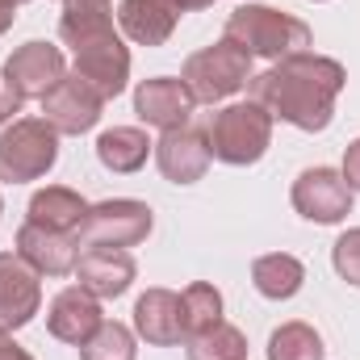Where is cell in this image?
<instances>
[{
	"label": "cell",
	"mask_w": 360,
	"mask_h": 360,
	"mask_svg": "<svg viewBox=\"0 0 360 360\" xmlns=\"http://www.w3.org/2000/svg\"><path fill=\"white\" fill-rule=\"evenodd\" d=\"M344 84H348V72H344L340 59L297 51V55L276 59L269 72L252 76L248 92L272 117H281V122H289L306 134H319V130L331 126Z\"/></svg>",
	"instance_id": "1"
},
{
	"label": "cell",
	"mask_w": 360,
	"mask_h": 360,
	"mask_svg": "<svg viewBox=\"0 0 360 360\" xmlns=\"http://www.w3.org/2000/svg\"><path fill=\"white\" fill-rule=\"evenodd\" d=\"M226 42H235L239 51H248L252 59H285L310 46V25L293 13H281L272 4H239L226 17L222 30Z\"/></svg>",
	"instance_id": "2"
},
{
	"label": "cell",
	"mask_w": 360,
	"mask_h": 360,
	"mask_svg": "<svg viewBox=\"0 0 360 360\" xmlns=\"http://www.w3.org/2000/svg\"><path fill=\"white\" fill-rule=\"evenodd\" d=\"M205 143H210V160L231 164V168H248V164L264 160V151H269L272 113L256 101L226 105L205 122Z\"/></svg>",
	"instance_id": "3"
},
{
	"label": "cell",
	"mask_w": 360,
	"mask_h": 360,
	"mask_svg": "<svg viewBox=\"0 0 360 360\" xmlns=\"http://www.w3.org/2000/svg\"><path fill=\"white\" fill-rule=\"evenodd\" d=\"M180 80H184V89L193 92V101H201V105L226 101L239 89H248V80H252V55L222 38V42L188 55L184 68H180Z\"/></svg>",
	"instance_id": "4"
},
{
	"label": "cell",
	"mask_w": 360,
	"mask_h": 360,
	"mask_svg": "<svg viewBox=\"0 0 360 360\" xmlns=\"http://www.w3.org/2000/svg\"><path fill=\"white\" fill-rule=\"evenodd\" d=\"M59 160V130L46 117H17L0 134V180L25 184L46 176Z\"/></svg>",
	"instance_id": "5"
},
{
	"label": "cell",
	"mask_w": 360,
	"mask_h": 360,
	"mask_svg": "<svg viewBox=\"0 0 360 360\" xmlns=\"http://www.w3.org/2000/svg\"><path fill=\"white\" fill-rule=\"evenodd\" d=\"M151 205L147 201H134V197H113V201H101L89 205L84 222H80V248H139L147 235H151Z\"/></svg>",
	"instance_id": "6"
},
{
	"label": "cell",
	"mask_w": 360,
	"mask_h": 360,
	"mask_svg": "<svg viewBox=\"0 0 360 360\" xmlns=\"http://www.w3.org/2000/svg\"><path fill=\"white\" fill-rule=\"evenodd\" d=\"M289 201L306 222H319V226H335L352 214V188L335 168H306L293 180Z\"/></svg>",
	"instance_id": "7"
},
{
	"label": "cell",
	"mask_w": 360,
	"mask_h": 360,
	"mask_svg": "<svg viewBox=\"0 0 360 360\" xmlns=\"http://www.w3.org/2000/svg\"><path fill=\"white\" fill-rule=\"evenodd\" d=\"M42 113L59 134H89L105 113V96L72 72L42 96Z\"/></svg>",
	"instance_id": "8"
},
{
	"label": "cell",
	"mask_w": 360,
	"mask_h": 360,
	"mask_svg": "<svg viewBox=\"0 0 360 360\" xmlns=\"http://www.w3.org/2000/svg\"><path fill=\"white\" fill-rule=\"evenodd\" d=\"M76 76L84 84H92L105 101H113L117 92L126 89V80H130V51H126L117 30L92 38V42H84L76 51Z\"/></svg>",
	"instance_id": "9"
},
{
	"label": "cell",
	"mask_w": 360,
	"mask_h": 360,
	"mask_svg": "<svg viewBox=\"0 0 360 360\" xmlns=\"http://www.w3.org/2000/svg\"><path fill=\"white\" fill-rule=\"evenodd\" d=\"M42 310V285L17 252H0V331H17L34 323Z\"/></svg>",
	"instance_id": "10"
},
{
	"label": "cell",
	"mask_w": 360,
	"mask_h": 360,
	"mask_svg": "<svg viewBox=\"0 0 360 360\" xmlns=\"http://www.w3.org/2000/svg\"><path fill=\"white\" fill-rule=\"evenodd\" d=\"M4 76L13 80V89L21 96H46L63 76H68V63H63V51L51 46V42H25L17 46L8 59H4Z\"/></svg>",
	"instance_id": "11"
},
{
	"label": "cell",
	"mask_w": 360,
	"mask_h": 360,
	"mask_svg": "<svg viewBox=\"0 0 360 360\" xmlns=\"http://www.w3.org/2000/svg\"><path fill=\"white\" fill-rule=\"evenodd\" d=\"M17 256L38 276H68V272H76V260H80V239L25 222L17 231Z\"/></svg>",
	"instance_id": "12"
},
{
	"label": "cell",
	"mask_w": 360,
	"mask_h": 360,
	"mask_svg": "<svg viewBox=\"0 0 360 360\" xmlns=\"http://www.w3.org/2000/svg\"><path fill=\"white\" fill-rule=\"evenodd\" d=\"M155 164H160L164 180H172V184H193V180H201L205 168H210L205 130H197V126L164 130V139L155 143Z\"/></svg>",
	"instance_id": "13"
},
{
	"label": "cell",
	"mask_w": 360,
	"mask_h": 360,
	"mask_svg": "<svg viewBox=\"0 0 360 360\" xmlns=\"http://www.w3.org/2000/svg\"><path fill=\"white\" fill-rule=\"evenodd\" d=\"M193 92L184 89V80H172V76H155V80H143L134 89V113L155 126V130H176V126H188L193 117Z\"/></svg>",
	"instance_id": "14"
},
{
	"label": "cell",
	"mask_w": 360,
	"mask_h": 360,
	"mask_svg": "<svg viewBox=\"0 0 360 360\" xmlns=\"http://www.w3.org/2000/svg\"><path fill=\"white\" fill-rule=\"evenodd\" d=\"M134 260L130 252H117V248H84L80 260H76V281L80 289H89L96 302H113L122 297L130 285H134Z\"/></svg>",
	"instance_id": "15"
},
{
	"label": "cell",
	"mask_w": 360,
	"mask_h": 360,
	"mask_svg": "<svg viewBox=\"0 0 360 360\" xmlns=\"http://www.w3.org/2000/svg\"><path fill=\"white\" fill-rule=\"evenodd\" d=\"M101 323H105L101 302L92 297L89 289H80V285L55 293V302H51V310H46V331H51L55 340H63V344H76V348L89 344L92 335L101 331Z\"/></svg>",
	"instance_id": "16"
},
{
	"label": "cell",
	"mask_w": 360,
	"mask_h": 360,
	"mask_svg": "<svg viewBox=\"0 0 360 360\" xmlns=\"http://www.w3.org/2000/svg\"><path fill=\"white\" fill-rule=\"evenodd\" d=\"M176 17L180 8L172 0H122L117 4V25L139 46H164L176 30Z\"/></svg>",
	"instance_id": "17"
},
{
	"label": "cell",
	"mask_w": 360,
	"mask_h": 360,
	"mask_svg": "<svg viewBox=\"0 0 360 360\" xmlns=\"http://www.w3.org/2000/svg\"><path fill=\"white\" fill-rule=\"evenodd\" d=\"M134 331L155 344V348H168L184 340V323H180V293L172 289H147L139 302H134Z\"/></svg>",
	"instance_id": "18"
},
{
	"label": "cell",
	"mask_w": 360,
	"mask_h": 360,
	"mask_svg": "<svg viewBox=\"0 0 360 360\" xmlns=\"http://www.w3.org/2000/svg\"><path fill=\"white\" fill-rule=\"evenodd\" d=\"M25 214H30L25 222H34V226L63 231V235H76L80 239V222L89 214V201L76 188H68V184H46V188H38L30 197V210Z\"/></svg>",
	"instance_id": "19"
},
{
	"label": "cell",
	"mask_w": 360,
	"mask_h": 360,
	"mask_svg": "<svg viewBox=\"0 0 360 360\" xmlns=\"http://www.w3.org/2000/svg\"><path fill=\"white\" fill-rule=\"evenodd\" d=\"M151 151H155V143H151L147 130H139V126H113V130H105V134L96 139V160H101V168H109V172H117V176L139 172Z\"/></svg>",
	"instance_id": "20"
},
{
	"label": "cell",
	"mask_w": 360,
	"mask_h": 360,
	"mask_svg": "<svg viewBox=\"0 0 360 360\" xmlns=\"http://www.w3.org/2000/svg\"><path fill=\"white\" fill-rule=\"evenodd\" d=\"M252 281H256V289H260L264 297L285 302V297H293V293L302 289L306 269H302L297 256H289V252H272V256H260V260L252 264Z\"/></svg>",
	"instance_id": "21"
},
{
	"label": "cell",
	"mask_w": 360,
	"mask_h": 360,
	"mask_svg": "<svg viewBox=\"0 0 360 360\" xmlns=\"http://www.w3.org/2000/svg\"><path fill=\"white\" fill-rule=\"evenodd\" d=\"M180 323H184V340L210 331L214 323H222V293L210 281H193L180 293Z\"/></svg>",
	"instance_id": "22"
},
{
	"label": "cell",
	"mask_w": 360,
	"mask_h": 360,
	"mask_svg": "<svg viewBox=\"0 0 360 360\" xmlns=\"http://www.w3.org/2000/svg\"><path fill=\"white\" fill-rule=\"evenodd\" d=\"M188 360H248V335L231 323H214L201 335H188Z\"/></svg>",
	"instance_id": "23"
},
{
	"label": "cell",
	"mask_w": 360,
	"mask_h": 360,
	"mask_svg": "<svg viewBox=\"0 0 360 360\" xmlns=\"http://www.w3.org/2000/svg\"><path fill=\"white\" fill-rule=\"evenodd\" d=\"M323 340L310 323H281L269 335V360H323Z\"/></svg>",
	"instance_id": "24"
},
{
	"label": "cell",
	"mask_w": 360,
	"mask_h": 360,
	"mask_svg": "<svg viewBox=\"0 0 360 360\" xmlns=\"http://www.w3.org/2000/svg\"><path fill=\"white\" fill-rule=\"evenodd\" d=\"M80 360H134V335L122 323H101L89 344H80Z\"/></svg>",
	"instance_id": "25"
},
{
	"label": "cell",
	"mask_w": 360,
	"mask_h": 360,
	"mask_svg": "<svg viewBox=\"0 0 360 360\" xmlns=\"http://www.w3.org/2000/svg\"><path fill=\"white\" fill-rule=\"evenodd\" d=\"M331 264H335V272H340L348 285H356L360 289V226L344 231V235L335 239V248H331Z\"/></svg>",
	"instance_id": "26"
},
{
	"label": "cell",
	"mask_w": 360,
	"mask_h": 360,
	"mask_svg": "<svg viewBox=\"0 0 360 360\" xmlns=\"http://www.w3.org/2000/svg\"><path fill=\"white\" fill-rule=\"evenodd\" d=\"M21 101H25V96L13 89V80L0 72V126H4V122H13V113H21Z\"/></svg>",
	"instance_id": "27"
},
{
	"label": "cell",
	"mask_w": 360,
	"mask_h": 360,
	"mask_svg": "<svg viewBox=\"0 0 360 360\" xmlns=\"http://www.w3.org/2000/svg\"><path fill=\"white\" fill-rule=\"evenodd\" d=\"M344 180L352 193H360V139L348 143V151H344Z\"/></svg>",
	"instance_id": "28"
},
{
	"label": "cell",
	"mask_w": 360,
	"mask_h": 360,
	"mask_svg": "<svg viewBox=\"0 0 360 360\" xmlns=\"http://www.w3.org/2000/svg\"><path fill=\"white\" fill-rule=\"evenodd\" d=\"M0 360H34V356H30V352L8 335V331H0Z\"/></svg>",
	"instance_id": "29"
},
{
	"label": "cell",
	"mask_w": 360,
	"mask_h": 360,
	"mask_svg": "<svg viewBox=\"0 0 360 360\" xmlns=\"http://www.w3.org/2000/svg\"><path fill=\"white\" fill-rule=\"evenodd\" d=\"M21 4H25V0H0V34L17 21V8H21Z\"/></svg>",
	"instance_id": "30"
},
{
	"label": "cell",
	"mask_w": 360,
	"mask_h": 360,
	"mask_svg": "<svg viewBox=\"0 0 360 360\" xmlns=\"http://www.w3.org/2000/svg\"><path fill=\"white\" fill-rule=\"evenodd\" d=\"M172 4H176L180 13H193V8H210L214 0H172Z\"/></svg>",
	"instance_id": "31"
},
{
	"label": "cell",
	"mask_w": 360,
	"mask_h": 360,
	"mask_svg": "<svg viewBox=\"0 0 360 360\" xmlns=\"http://www.w3.org/2000/svg\"><path fill=\"white\" fill-rule=\"evenodd\" d=\"M59 4H109V0H59Z\"/></svg>",
	"instance_id": "32"
},
{
	"label": "cell",
	"mask_w": 360,
	"mask_h": 360,
	"mask_svg": "<svg viewBox=\"0 0 360 360\" xmlns=\"http://www.w3.org/2000/svg\"><path fill=\"white\" fill-rule=\"evenodd\" d=\"M0 214H4V201H0Z\"/></svg>",
	"instance_id": "33"
}]
</instances>
